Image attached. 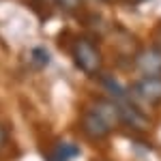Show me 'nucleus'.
<instances>
[{"label":"nucleus","instance_id":"f257e3e1","mask_svg":"<svg viewBox=\"0 0 161 161\" xmlns=\"http://www.w3.org/2000/svg\"><path fill=\"white\" fill-rule=\"evenodd\" d=\"M71 54H73L75 67L86 75H97L101 71V52L97 50V45L86 37H80L73 41L71 45Z\"/></svg>","mask_w":161,"mask_h":161},{"label":"nucleus","instance_id":"f03ea898","mask_svg":"<svg viewBox=\"0 0 161 161\" xmlns=\"http://www.w3.org/2000/svg\"><path fill=\"white\" fill-rule=\"evenodd\" d=\"M133 64L144 77H159L161 75V47H142L133 58Z\"/></svg>","mask_w":161,"mask_h":161},{"label":"nucleus","instance_id":"7ed1b4c3","mask_svg":"<svg viewBox=\"0 0 161 161\" xmlns=\"http://www.w3.org/2000/svg\"><path fill=\"white\" fill-rule=\"evenodd\" d=\"M131 95L146 103H159L161 101V75L159 77H142L133 82Z\"/></svg>","mask_w":161,"mask_h":161},{"label":"nucleus","instance_id":"423d86ee","mask_svg":"<svg viewBox=\"0 0 161 161\" xmlns=\"http://www.w3.org/2000/svg\"><path fill=\"white\" fill-rule=\"evenodd\" d=\"M77 155H80L77 146L75 144H69V142H60L56 146V150H54V157L60 159V161H69V159H73V157H77Z\"/></svg>","mask_w":161,"mask_h":161},{"label":"nucleus","instance_id":"f8f14e48","mask_svg":"<svg viewBox=\"0 0 161 161\" xmlns=\"http://www.w3.org/2000/svg\"><path fill=\"white\" fill-rule=\"evenodd\" d=\"M52 161H60V159H56V157H54V159H52Z\"/></svg>","mask_w":161,"mask_h":161},{"label":"nucleus","instance_id":"9b49d317","mask_svg":"<svg viewBox=\"0 0 161 161\" xmlns=\"http://www.w3.org/2000/svg\"><path fill=\"white\" fill-rule=\"evenodd\" d=\"M92 2H105V0H92Z\"/></svg>","mask_w":161,"mask_h":161},{"label":"nucleus","instance_id":"6e6552de","mask_svg":"<svg viewBox=\"0 0 161 161\" xmlns=\"http://www.w3.org/2000/svg\"><path fill=\"white\" fill-rule=\"evenodd\" d=\"M54 2L60 7L62 11H77V9L82 7L84 0H54Z\"/></svg>","mask_w":161,"mask_h":161},{"label":"nucleus","instance_id":"20e7f679","mask_svg":"<svg viewBox=\"0 0 161 161\" xmlns=\"http://www.w3.org/2000/svg\"><path fill=\"white\" fill-rule=\"evenodd\" d=\"M82 127H84V131H86L90 137H95V140H99V137H105L108 133H112V127L101 114H97L95 110H88L84 114V118H82Z\"/></svg>","mask_w":161,"mask_h":161},{"label":"nucleus","instance_id":"1a4fd4ad","mask_svg":"<svg viewBox=\"0 0 161 161\" xmlns=\"http://www.w3.org/2000/svg\"><path fill=\"white\" fill-rule=\"evenodd\" d=\"M4 142H7V129L0 125V148L4 146Z\"/></svg>","mask_w":161,"mask_h":161},{"label":"nucleus","instance_id":"0eeeda50","mask_svg":"<svg viewBox=\"0 0 161 161\" xmlns=\"http://www.w3.org/2000/svg\"><path fill=\"white\" fill-rule=\"evenodd\" d=\"M32 60H35L37 67H45V64L50 62V54L43 50V47H35V50H32Z\"/></svg>","mask_w":161,"mask_h":161},{"label":"nucleus","instance_id":"9d476101","mask_svg":"<svg viewBox=\"0 0 161 161\" xmlns=\"http://www.w3.org/2000/svg\"><path fill=\"white\" fill-rule=\"evenodd\" d=\"M136 2H148V0H136Z\"/></svg>","mask_w":161,"mask_h":161},{"label":"nucleus","instance_id":"39448f33","mask_svg":"<svg viewBox=\"0 0 161 161\" xmlns=\"http://www.w3.org/2000/svg\"><path fill=\"white\" fill-rule=\"evenodd\" d=\"M116 105H118V110H120V120H123V123H127L129 127H133V129H144V127H146V116L131 103V99L118 97Z\"/></svg>","mask_w":161,"mask_h":161}]
</instances>
